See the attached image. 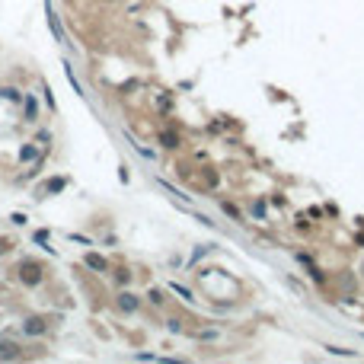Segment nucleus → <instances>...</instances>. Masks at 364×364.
<instances>
[{
	"label": "nucleus",
	"instance_id": "1",
	"mask_svg": "<svg viewBox=\"0 0 364 364\" xmlns=\"http://www.w3.org/2000/svg\"><path fill=\"white\" fill-rule=\"evenodd\" d=\"M86 265H93V268H99V272H106V259H102V256H86Z\"/></svg>",
	"mask_w": 364,
	"mask_h": 364
},
{
	"label": "nucleus",
	"instance_id": "2",
	"mask_svg": "<svg viewBox=\"0 0 364 364\" xmlns=\"http://www.w3.org/2000/svg\"><path fill=\"white\" fill-rule=\"evenodd\" d=\"M121 307H125V310H131V307H134V300H131V294H121Z\"/></svg>",
	"mask_w": 364,
	"mask_h": 364
}]
</instances>
